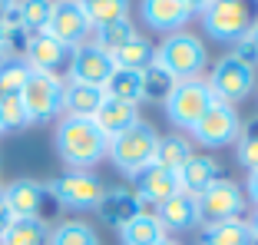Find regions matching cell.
<instances>
[{"instance_id":"23","label":"cell","mask_w":258,"mask_h":245,"mask_svg":"<svg viewBox=\"0 0 258 245\" xmlns=\"http://www.w3.org/2000/svg\"><path fill=\"white\" fill-rule=\"evenodd\" d=\"M50 232H46L43 219H10V225L0 232V245H46Z\"/></svg>"},{"instance_id":"43","label":"cell","mask_w":258,"mask_h":245,"mask_svg":"<svg viewBox=\"0 0 258 245\" xmlns=\"http://www.w3.org/2000/svg\"><path fill=\"white\" fill-rule=\"evenodd\" d=\"M7 60V50H4V40H0V63Z\"/></svg>"},{"instance_id":"18","label":"cell","mask_w":258,"mask_h":245,"mask_svg":"<svg viewBox=\"0 0 258 245\" xmlns=\"http://www.w3.org/2000/svg\"><path fill=\"white\" fill-rule=\"evenodd\" d=\"M93 122H96V130L103 133L106 139H116L119 133H126L129 126H136V122H139V109L133 106V103H122V100L106 96V100L99 103Z\"/></svg>"},{"instance_id":"4","label":"cell","mask_w":258,"mask_h":245,"mask_svg":"<svg viewBox=\"0 0 258 245\" xmlns=\"http://www.w3.org/2000/svg\"><path fill=\"white\" fill-rule=\"evenodd\" d=\"M156 143H159V133L152 130L149 122L139 119L136 126H129L126 133H119L116 139H109V153L106 156L116 162L119 172L133 176V172H139L143 166L152 162V156H156Z\"/></svg>"},{"instance_id":"14","label":"cell","mask_w":258,"mask_h":245,"mask_svg":"<svg viewBox=\"0 0 258 245\" xmlns=\"http://www.w3.org/2000/svg\"><path fill=\"white\" fill-rule=\"evenodd\" d=\"M50 199L53 196L46 192V186L33 182V179H17L4 189V202L14 219H43V209Z\"/></svg>"},{"instance_id":"38","label":"cell","mask_w":258,"mask_h":245,"mask_svg":"<svg viewBox=\"0 0 258 245\" xmlns=\"http://www.w3.org/2000/svg\"><path fill=\"white\" fill-rule=\"evenodd\" d=\"M248 199L258 206V169H255V172H248Z\"/></svg>"},{"instance_id":"26","label":"cell","mask_w":258,"mask_h":245,"mask_svg":"<svg viewBox=\"0 0 258 245\" xmlns=\"http://www.w3.org/2000/svg\"><path fill=\"white\" fill-rule=\"evenodd\" d=\"M109 56H113L116 70H136V73H143V70L156 60V50L149 46V40L136 37V40H129V43H122L119 50H113Z\"/></svg>"},{"instance_id":"6","label":"cell","mask_w":258,"mask_h":245,"mask_svg":"<svg viewBox=\"0 0 258 245\" xmlns=\"http://www.w3.org/2000/svg\"><path fill=\"white\" fill-rule=\"evenodd\" d=\"M205 86H209V93H212L219 103L235 106L238 100H245V96L251 93V86H255V67H248V63L235 60V56L228 53L212 67Z\"/></svg>"},{"instance_id":"44","label":"cell","mask_w":258,"mask_h":245,"mask_svg":"<svg viewBox=\"0 0 258 245\" xmlns=\"http://www.w3.org/2000/svg\"><path fill=\"white\" fill-rule=\"evenodd\" d=\"M0 133H4V130H0Z\"/></svg>"},{"instance_id":"7","label":"cell","mask_w":258,"mask_h":245,"mask_svg":"<svg viewBox=\"0 0 258 245\" xmlns=\"http://www.w3.org/2000/svg\"><path fill=\"white\" fill-rule=\"evenodd\" d=\"M245 192L238 189V182H232V179H219L215 186H209V189L202 192L196 199L199 206V225H219V222H232V219H238L245 209Z\"/></svg>"},{"instance_id":"37","label":"cell","mask_w":258,"mask_h":245,"mask_svg":"<svg viewBox=\"0 0 258 245\" xmlns=\"http://www.w3.org/2000/svg\"><path fill=\"white\" fill-rule=\"evenodd\" d=\"M10 219H14V215H10L7 202H4V189H0V232H4V229L10 225Z\"/></svg>"},{"instance_id":"41","label":"cell","mask_w":258,"mask_h":245,"mask_svg":"<svg viewBox=\"0 0 258 245\" xmlns=\"http://www.w3.org/2000/svg\"><path fill=\"white\" fill-rule=\"evenodd\" d=\"M248 232H251V238L258 242V206H255V215H251V222H248Z\"/></svg>"},{"instance_id":"33","label":"cell","mask_w":258,"mask_h":245,"mask_svg":"<svg viewBox=\"0 0 258 245\" xmlns=\"http://www.w3.org/2000/svg\"><path fill=\"white\" fill-rule=\"evenodd\" d=\"M235 156L248 172L258 169V119H248L238 130V139H235Z\"/></svg>"},{"instance_id":"20","label":"cell","mask_w":258,"mask_h":245,"mask_svg":"<svg viewBox=\"0 0 258 245\" xmlns=\"http://www.w3.org/2000/svg\"><path fill=\"white\" fill-rule=\"evenodd\" d=\"M156 219H159L162 229H172V232H185L192 229V225L199 222V206L192 196H185V192H175L172 199L159 202L156 206Z\"/></svg>"},{"instance_id":"25","label":"cell","mask_w":258,"mask_h":245,"mask_svg":"<svg viewBox=\"0 0 258 245\" xmlns=\"http://www.w3.org/2000/svg\"><path fill=\"white\" fill-rule=\"evenodd\" d=\"M103 93L113 96V100L136 106V103H143V73H136V70H113V77L106 80Z\"/></svg>"},{"instance_id":"8","label":"cell","mask_w":258,"mask_h":245,"mask_svg":"<svg viewBox=\"0 0 258 245\" xmlns=\"http://www.w3.org/2000/svg\"><path fill=\"white\" fill-rule=\"evenodd\" d=\"M215 103V96L209 93L205 80H185V83H175V90L169 93L166 100V113H169V122L179 126V130H189L202 119V113Z\"/></svg>"},{"instance_id":"13","label":"cell","mask_w":258,"mask_h":245,"mask_svg":"<svg viewBox=\"0 0 258 245\" xmlns=\"http://www.w3.org/2000/svg\"><path fill=\"white\" fill-rule=\"evenodd\" d=\"M133 192H136L139 202H152V206H159V202L172 199L175 192H179V176H175L172 169H162L156 162L143 166L139 172H133Z\"/></svg>"},{"instance_id":"42","label":"cell","mask_w":258,"mask_h":245,"mask_svg":"<svg viewBox=\"0 0 258 245\" xmlns=\"http://www.w3.org/2000/svg\"><path fill=\"white\" fill-rule=\"evenodd\" d=\"M156 245H182V242H175V238H169V235H166L162 242H156Z\"/></svg>"},{"instance_id":"16","label":"cell","mask_w":258,"mask_h":245,"mask_svg":"<svg viewBox=\"0 0 258 245\" xmlns=\"http://www.w3.org/2000/svg\"><path fill=\"white\" fill-rule=\"evenodd\" d=\"M175 176H179V192L199 199L209 186H215L222 179V169H219V162H215L212 156H196V153H192L189 162H185Z\"/></svg>"},{"instance_id":"28","label":"cell","mask_w":258,"mask_h":245,"mask_svg":"<svg viewBox=\"0 0 258 245\" xmlns=\"http://www.w3.org/2000/svg\"><path fill=\"white\" fill-rule=\"evenodd\" d=\"M202 245H255L248 232V222L242 219H232V222H219V225H209L202 232Z\"/></svg>"},{"instance_id":"27","label":"cell","mask_w":258,"mask_h":245,"mask_svg":"<svg viewBox=\"0 0 258 245\" xmlns=\"http://www.w3.org/2000/svg\"><path fill=\"white\" fill-rule=\"evenodd\" d=\"M189 156H192L189 139H182V136H159L152 162H156V166H162V169H172V172H179V169L189 162Z\"/></svg>"},{"instance_id":"24","label":"cell","mask_w":258,"mask_h":245,"mask_svg":"<svg viewBox=\"0 0 258 245\" xmlns=\"http://www.w3.org/2000/svg\"><path fill=\"white\" fill-rule=\"evenodd\" d=\"M76 4L83 7V14H86L93 30L129 17V0H76Z\"/></svg>"},{"instance_id":"15","label":"cell","mask_w":258,"mask_h":245,"mask_svg":"<svg viewBox=\"0 0 258 245\" xmlns=\"http://www.w3.org/2000/svg\"><path fill=\"white\" fill-rule=\"evenodd\" d=\"M70 60V50L63 43H56L50 33H33L27 40V50H23V63L33 70V73H53Z\"/></svg>"},{"instance_id":"3","label":"cell","mask_w":258,"mask_h":245,"mask_svg":"<svg viewBox=\"0 0 258 245\" xmlns=\"http://www.w3.org/2000/svg\"><path fill=\"white\" fill-rule=\"evenodd\" d=\"M152 63H159L175 83H185V80H199L209 56H205V46L199 43V37H192V33H169L159 43Z\"/></svg>"},{"instance_id":"2","label":"cell","mask_w":258,"mask_h":245,"mask_svg":"<svg viewBox=\"0 0 258 245\" xmlns=\"http://www.w3.org/2000/svg\"><path fill=\"white\" fill-rule=\"evenodd\" d=\"M258 23V0H215L202 14L205 33L219 43H238Z\"/></svg>"},{"instance_id":"39","label":"cell","mask_w":258,"mask_h":245,"mask_svg":"<svg viewBox=\"0 0 258 245\" xmlns=\"http://www.w3.org/2000/svg\"><path fill=\"white\" fill-rule=\"evenodd\" d=\"M17 7V0H0V27H4V20H7V14Z\"/></svg>"},{"instance_id":"31","label":"cell","mask_w":258,"mask_h":245,"mask_svg":"<svg viewBox=\"0 0 258 245\" xmlns=\"http://www.w3.org/2000/svg\"><path fill=\"white\" fill-rule=\"evenodd\" d=\"M27 77H30V67L20 56H7V60L0 63V100L4 96H20Z\"/></svg>"},{"instance_id":"5","label":"cell","mask_w":258,"mask_h":245,"mask_svg":"<svg viewBox=\"0 0 258 245\" xmlns=\"http://www.w3.org/2000/svg\"><path fill=\"white\" fill-rule=\"evenodd\" d=\"M20 103L27 109V119L30 122H43L53 119V116L63 113V80L53 77V73H33L27 77L20 90Z\"/></svg>"},{"instance_id":"32","label":"cell","mask_w":258,"mask_h":245,"mask_svg":"<svg viewBox=\"0 0 258 245\" xmlns=\"http://www.w3.org/2000/svg\"><path fill=\"white\" fill-rule=\"evenodd\" d=\"M139 33H136V23L129 20H116V23H106V27H99L96 30V40H93V43H99L103 46V50H109V53H113V50H119L122 43H129V40H136Z\"/></svg>"},{"instance_id":"36","label":"cell","mask_w":258,"mask_h":245,"mask_svg":"<svg viewBox=\"0 0 258 245\" xmlns=\"http://www.w3.org/2000/svg\"><path fill=\"white\" fill-rule=\"evenodd\" d=\"M212 4H215V0H182V7H185V10H189V14H192V17H196V14H199V17H202V14H205V10L212 7Z\"/></svg>"},{"instance_id":"19","label":"cell","mask_w":258,"mask_h":245,"mask_svg":"<svg viewBox=\"0 0 258 245\" xmlns=\"http://www.w3.org/2000/svg\"><path fill=\"white\" fill-rule=\"evenodd\" d=\"M96 212H99L103 222L122 229L133 215L143 212V202L136 199V192H133V189H106V192H103V199L96 202Z\"/></svg>"},{"instance_id":"22","label":"cell","mask_w":258,"mask_h":245,"mask_svg":"<svg viewBox=\"0 0 258 245\" xmlns=\"http://www.w3.org/2000/svg\"><path fill=\"white\" fill-rule=\"evenodd\" d=\"M119 238H122V245H156V242L166 238V229L159 225L156 215L143 209V212L133 215V219L119 229Z\"/></svg>"},{"instance_id":"29","label":"cell","mask_w":258,"mask_h":245,"mask_svg":"<svg viewBox=\"0 0 258 245\" xmlns=\"http://www.w3.org/2000/svg\"><path fill=\"white\" fill-rule=\"evenodd\" d=\"M50 14H53V0H20L17 4V20L27 33H43L46 23H50Z\"/></svg>"},{"instance_id":"35","label":"cell","mask_w":258,"mask_h":245,"mask_svg":"<svg viewBox=\"0 0 258 245\" xmlns=\"http://www.w3.org/2000/svg\"><path fill=\"white\" fill-rule=\"evenodd\" d=\"M27 109H23L20 96H4L0 100V130L4 133H14V130H23L27 126Z\"/></svg>"},{"instance_id":"21","label":"cell","mask_w":258,"mask_h":245,"mask_svg":"<svg viewBox=\"0 0 258 245\" xmlns=\"http://www.w3.org/2000/svg\"><path fill=\"white\" fill-rule=\"evenodd\" d=\"M106 100V93L99 86H86V83H63V113L76 116V119H93L99 109V103Z\"/></svg>"},{"instance_id":"40","label":"cell","mask_w":258,"mask_h":245,"mask_svg":"<svg viewBox=\"0 0 258 245\" xmlns=\"http://www.w3.org/2000/svg\"><path fill=\"white\" fill-rule=\"evenodd\" d=\"M245 40H248V43H251V50H255V60H258V23H255V27H251V33H248V37H245Z\"/></svg>"},{"instance_id":"34","label":"cell","mask_w":258,"mask_h":245,"mask_svg":"<svg viewBox=\"0 0 258 245\" xmlns=\"http://www.w3.org/2000/svg\"><path fill=\"white\" fill-rule=\"evenodd\" d=\"M50 245H99V238L86 222H63L50 235Z\"/></svg>"},{"instance_id":"10","label":"cell","mask_w":258,"mask_h":245,"mask_svg":"<svg viewBox=\"0 0 258 245\" xmlns=\"http://www.w3.org/2000/svg\"><path fill=\"white\" fill-rule=\"evenodd\" d=\"M238 130H242V119H238L235 106L215 100L212 106L202 113V119L192 126V136L199 139V146H209V149H219V146H228L238 139Z\"/></svg>"},{"instance_id":"30","label":"cell","mask_w":258,"mask_h":245,"mask_svg":"<svg viewBox=\"0 0 258 245\" xmlns=\"http://www.w3.org/2000/svg\"><path fill=\"white\" fill-rule=\"evenodd\" d=\"M172 90H175V80L169 77L159 63H149V67L143 70V100H149V103H166Z\"/></svg>"},{"instance_id":"17","label":"cell","mask_w":258,"mask_h":245,"mask_svg":"<svg viewBox=\"0 0 258 245\" xmlns=\"http://www.w3.org/2000/svg\"><path fill=\"white\" fill-rule=\"evenodd\" d=\"M143 20L159 33H179L192 14L182 7V0H143Z\"/></svg>"},{"instance_id":"1","label":"cell","mask_w":258,"mask_h":245,"mask_svg":"<svg viewBox=\"0 0 258 245\" xmlns=\"http://www.w3.org/2000/svg\"><path fill=\"white\" fill-rule=\"evenodd\" d=\"M56 153L67 166H73L76 172L93 169L99 159H106L109 139L96 130L93 119H76V116H63L56 126Z\"/></svg>"},{"instance_id":"9","label":"cell","mask_w":258,"mask_h":245,"mask_svg":"<svg viewBox=\"0 0 258 245\" xmlns=\"http://www.w3.org/2000/svg\"><path fill=\"white\" fill-rule=\"evenodd\" d=\"M46 192L53 196L56 206H67V209H96V202L103 199V182H99V176H93V172H63V176H56L53 182L46 186Z\"/></svg>"},{"instance_id":"11","label":"cell","mask_w":258,"mask_h":245,"mask_svg":"<svg viewBox=\"0 0 258 245\" xmlns=\"http://www.w3.org/2000/svg\"><path fill=\"white\" fill-rule=\"evenodd\" d=\"M113 56H109V50H103L99 43H93V40H86V43H80L70 53V80L73 83H86V86H106V80L113 77Z\"/></svg>"},{"instance_id":"12","label":"cell","mask_w":258,"mask_h":245,"mask_svg":"<svg viewBox=\"0 0 258 245\" xmlns=\"http://www.w3.org/2000/svg\"><path fill=\"white\" fill-rule=\"evenodd\" d=\"M90 20H86L83 7L76 4V0H53V14H50V23H46V30L56 43H63L67 50H76L80 43H86L90 37Z\"/></svg>"}]
</instances>
